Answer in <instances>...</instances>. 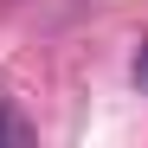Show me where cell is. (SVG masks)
<instances>
[{
    "label": "cell",
    "instance_id": "cell-1",
    "mask_svg": "<svg viewBox=\"0 0 148 148\" xmlns=\"http://www.w3.org/2000/svg\"><path fill=\"white\" fill-rule=\"evenodd\" d=\"M0 142H26V122H19L7 103H0Z\"/></svg>",
    "mask_w": 148,
    "mask_h": 148
},
{
    "label": "cell",
    "instance_id": "cell-2",
    "mask_svg": "<svg viewBox=\"0 0 148 148\" xmlns=\"http://www.w3.org/2000/svg\"><path fill=\"white\" fill-rule=\"evenodd\" d=\"M135 84L148 90V39H142V52H135Z\"/></svg>",
    "mask_w": 148,
    "mask_h": 148
}]
</instances>
